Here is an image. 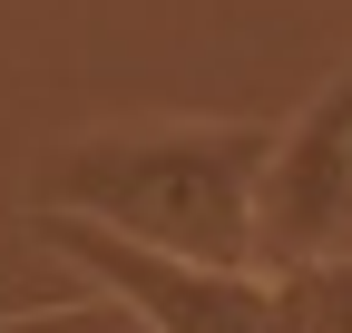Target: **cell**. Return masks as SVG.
<instances>
[{
    "label": "cell",
    "mask_w": 352,
    "mask_h": 333,
    "mask_svg": "<svg viewBox=\"0 0 352 333\" xmlns=\"http://www.w3.org/2000/svg\"><path fill=\"white\" fill-rule=\"evenodd\" d=\"M274 128L264 118H206V128H98L69 138L30 177L39 216H88L127 245L186 265H254V186Z\"/></svg>",
    "instance_id": "obj_1"
},
{
    "label": "cell",
    "mask_w": 352,
    "mask_h": 333,
    "mask_svg": "<svg viewBox=\"0 0 352 333\" xmlns=\"http://www.w3.org/2000/svg\"><path fill=\"white\" fill-rule=\"evenodd\" d=\"M39 245L69 255L118 314H138L147 333H284L274 323V275L264 265H186L157 245H127L88 216H39Z\"/></svg>",
    "instance_id": "obj_2"
},
{
    "label": "cell",
    "mask_w": 352,
    "mask_h": 333,
    "mask_svg": "<svg viewBox=\"0 0 352 333\" xmlns=\"http://www.w3.org/2000/svg\"><path fill=\"white\" fill-rule=\"evenodd\" d=\"M352 245V59L333 69V89L303 98V118L274 128V157H264L254 186V265H314Z\"/></svg>",
    "instance_id": "obj_3"
},
{
    "label": "cell",
    "mask_w": 352,
    "mask_h": 333,
    "mask_svg": "<svg viewBox=\"0 0 352 333\" xmlns=\"http://www.w3.org/2000/svg\"><path fill=\"white\" fill-rule=\"evenodd\" d=\"M274 323L284 333H352V245L274 275Z\"/></svg>",
    "instance_id": "obj_4"
}]
</instances>
